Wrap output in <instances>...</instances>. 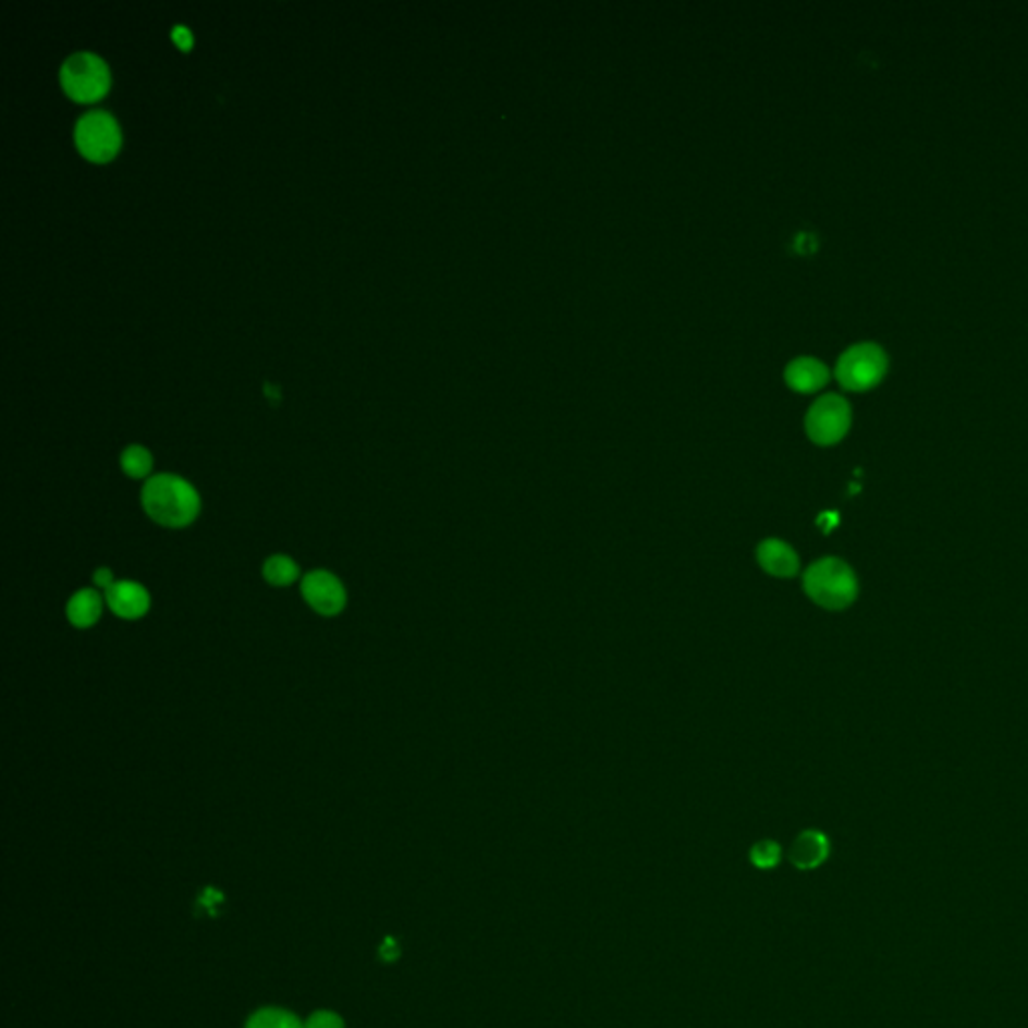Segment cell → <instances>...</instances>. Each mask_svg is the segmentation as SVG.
Listing matches in <instances>:
<instances>
[{
  "instance_id": "cell-15",
  "label": "cell",
  "mask_w": 1028,
  "mask_h": 1028,
  "mask_svg": "<svg viewBox=\"0 0 1028 1028\" xmlns=\"http://www.w3.org/2000/svg\"><path fill=\"white\" fill-rule=\"evenodd\" d=\"M121 468L128 478H137V480L151 478L149 475H151V468H154V456L145 446L133 444V446L123 450Z\"/></svg>"
},
{
  "instance_id": "cell-8",
  "label": "cell",
  "mask_w": 1028,
  "mask_h": 1028,
  "mask_svg": "<svg viewBox=\"0 0 1028 1028\" xmlns=\"http://www.w3.org/2000/svg\"><path fill=\"white\" fill-rule=\"evenodd\" d=\"M105 603L117 617L137 621L149 613L151 595L137 580H115L105 591Z\"/></svg>"
},
{
  "instance_id": "cell-5",
  "label": "cell",
  "mask_w": 1028,
  "mask_h": 1028,
  "mask_svg": "<svg viewBox=\"0 0 1028 1028\" xmlns=\"http://www.w3.org/2000/svg\"><path fill=\"white\" fill-rule=\"evenodd\" d=\"M852 426L848 400L840 394H823L806 414V435L818 446H834L842 442Z\"/></svg>"
},
{
  "instance_id": "cell-14",
  "label": "cell",
  "mask_w": 1028,
  "mask_h": 1028,
  "mask_svg": "<svg viewBox=\"0 0 1028 1028\" xmlns=\"http://www.w3.org/2000/svg\"><path fill=\"white\" fill-rule=\"evenodd\" d=\"M245 1028H304V1023L292 1011L266 1006L247 1018Z\"/></svg>"
},
{
  "instance_id": "cell-4",
  "label": "cell",
  "mask_w": 1028,
  "mask_h": 1028,
  "mask_svg": "<svg viewBox=\"0 0 1028 1028\" xmlns=\"http://www.w3.org/2000/svg\"><path fill=\"white\" fill-rule=\"evenodd\" d=\"M109 69L93 52H75L61 66V85L69 97L81 103L101 99L109 90Z\"/></svg>"
},
{
  "instance_id": "cell-12",
  "label": "cell",
  "mask_w": 1028,
  "mask_h": 1028,
  "mask_svg": "<svg viewBox=\"0 0 1028 1028\" xmlns=\"http://www.w3.org/2000/svg\"><path fill=\"white\" fill-rule=\"evenodd\" d=\"M105 597L97 589H81L66 603V619L77 629H90L103 615Z\"/></svg>"
},
{
  "instance_id": "cell-17",
  "label": "cell",
  "mask_w": 1028,
  "mask_h": 1028,
  "mask_svg": "<svg viewBox=\"0 0 1028 1028\" xmlns=\"http://www.w3.org/2000/svg\"><path fill=\"white\" fill-rule=\"evenodd\" d=\"M304 1028H346V1023L334 1011H316L306 1018Z\"/></svg>"
},
{
  "instance_id": "cell-7",
  "label": "cell",
  "mask_w": 1028,
  "mask_h": 1028,
  "mask_svg": "<svg viewBox=\"0 0 1028 1028\" xmlns=\"http://www.w3.org/2000/svg\"><path fill=\"white\" fill-rule=\"evenodd\" d=\"M302 597L323 617H335L346 609V587L330 571L316 568L302 578Z\"/></svg>"
},
{
  "instance_id": "cell-13",
  "label": "cell",
  "mask_w": 1028,
  "mask_h": 1028,
  "mask_svg": "<svg viewBox=\"0 0 1028 1028\" xmlns=\"http://www.w3.org/2000/svg\"><path fill=\"white\" fill-rule=\"evenodd\" d=\"M261 575L271 587H287L299 578V566L292 556L273 554L264 563Z\"/></svg>"
},
{
  "instance_id": "cell-9",
  "label": "cell",
  "mask_w": 1028,
  "mask_h": 1028,
  "mask_svg": "<svg viewBox=\"0 0 1028 1028\" xmlns=\"http://www.w3.org/2000/svg\"><path fill=\"white\" fill-rule=\"evenodd\" d=\"M756 556L759 568L770 577L792 578L799 573V556L785 540H761Z\"/></svg>"
},
{
  "instance_id": "cell-16",
  "label": "cell",
  "mask_w": 1028,
  "mask_h": 1028,
  "mask_svg": "<svg viewBox=\"0 0 1028 1028\" xmlns=\"http://www.w3.org/2000/svg\"><path fill=\"white\" fill-rule=\"evenodd\" d=\"M749 860L759 870H771L782 860V848L773 840H761L749 849Z\"/></svg>"
},
{
  "instance_id": "cell-18",
  "label": "cell",
  "mask_w": 1028,
  "mask_h": 1028,
  "mask_svg": "<svg viewBox=\"0 0 1028 1028\" xmlns=\"http://www.w3.org/2000/svg\"><path fill=\"white\" fill-rule=\"evenodd\" d=\"M113 583H115L113 571L107 568V566H101V568H97V571L93 573V585L99 587V589H103V591H107Z\"/></svg>"
},
{
  "instance_id": "cell-11",
  "label": "cell",
  "mask_w": 1028,
  "mask_h": 1028,
  "mask_svg": "<svg viewBox=\"0 0 1028 1028\" xmlns=\"http://www.w3.org/2000/svg\"><path fill=\"white\" fill-rule=\"evenodd\" d=\"M830 856V842L818 830H806L797 835L790 849V860L799 870H813Z\"/></svg>"
},
{
  "instance_id": "cell-19",
  "label": "cell",
  "mask_w": 1028,
  "mask_h": 1028,
  "mask_svg": "<svg viewBox=\"0 0 1028 1028\" xmlns=\"http://www.w3.org/2000/svg\"><path fill=\"white\" fill-rule=\"evenodd\" d=\"M173 40L180 45L183 51H187L193 42L192 33L183 25L175 26V28H173Z\"/></svg>"
},
{
  "instance_id": "cell-3",
  "label": "cell",
  "mask_w": 1028,
  "mask_h": 1028,
  "mask_svg": "<svg viewBox=\"0 0 1028 1028\" xmlns=\"http://www.w3.org/2000/svg\"><path fill=\"white\" fill-rule=\"evenodd\" d=\"M888 354L876 342H858L846 347L835 362V380L849 392H868L888 374Z\"/></svg>"
},
{
  "instance_id": "cell-6",
  "label": "cell",
  "mask_w": 1028,
  "mask_h": 1028,
  "mask_svg": "<svg viewBox=\"0 0 1028 1028\" xmlns=\"http://www.w3.org/2000/svg\"><path fill=\"white\" fill-rule=\"evenodd\" d=\"M75 142L78 151L89 161H109L121 145V131L115 117L107 111H87L75 125Z\"/></svg>"
},
{
  "instance_id": "cell-2",
  "label": "cell",
  "mask_w": 1028,
  "mask_h": 1028,
  "mask_svg": "<svg viewBox=\"0 0 1028 1028\" xmlns=\"http://www.w3.org/2000/svg\"><path fill=\"white\" fill-rule=\"evenodd\" d=\"M804 591L810 597L811 603L828 611H842L856 601L858 578L848 563L835 556H825L806 568Z\"/></svg>"
},
{
  "instance_id": "cell-1",
  "label": "cell",
  "mask_w": 1028,
  "mask_h": 1028,
  "mask_svg": "<svg viewBox=\"0 0 1028 1028\" xmlns=\"http://www.w3.org/2000/svg\"><path fill=\"white\" fill-rule=\"evenodd\" d=\"M143 511L159 527L185 528L201 513L199 492L178 475H155L142 490Z\"/></svg>"
},
{
  "instance_id": "cell-20",
  "label": "cell",
  "mask_w": 1028,
  "mask_h": 1028,
  "mask_svg": "<svg viewBox=\"0 0 1028 1028\" xmlns=\"http://www.w3.org/2000/svg\"><path fill=\"white\" fill-rule=\"evenodd\" d=\"M266 394H268L270 399H278V388H276V386L271 388V384H266Z\"/></svg>"
},
{
  "instance_id": "cell-10",
  "label": "cell",
  "mask_w": 1028,
  "mask_h": 1028,
  "mask_svg": "<svg viewBox=\"0 0 1028 1028\" xmlns=\"http://www.w3.org/2000/svg\"><path fill=\"white\" fill-rule=\"evenodd\" d=\"M785 384L799 394L820 392L830 382V370L822 360L799 356L785 366Z\"/></svg>"
}]
</instances>
